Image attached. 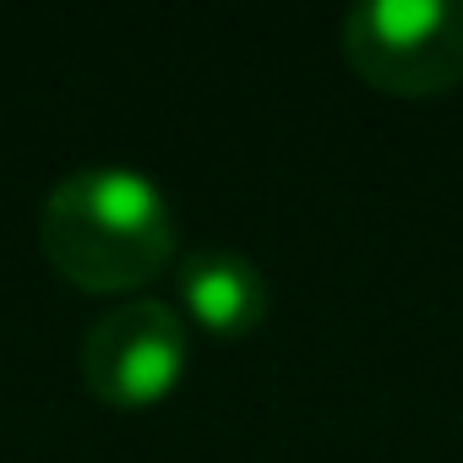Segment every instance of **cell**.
<instances>
[{"mask_svg": "<svg viewBox=\"0 0 463 463\" xmlns=\"http://www.w3.org/2000/svg\"><path fill=\"white\" fill-rule=\"evenodd\" d=\"M180 300L207 333H251L268 317V279L246 251L229 246H196L180 257Z\"/></svg>", "mask_w": 463, "mask_h": 463, "instance_id": "4", "label": "cell"}, {"mask_svg": "<svg viewBox=\"0 0 463 463\" xmlns=\"http://www.w3.org/2000/svg\"><path fill=\"white\" fill-rule=\"evenodd\" d=\"M191 365V338L175 306L153 295H126L99 311L82 338V376L104 403L142 409L180 387Z\"/></svg>", "mask_w": 463, "mask_h": 463, "instance_id": "3", "label": "cell"}, {"mask_svg": "<svg viewBox=\"0 0 463 463\" xmlns=\"http://www.w3.org/2000/svg\"><path fill=\"white\" fill-rule=\"evenodd\" d=\"M344 50L387 93H441L463 77V0H360Z\"/></svg>", "mask_w": 463, "mask_h": 463, "instance_id": "2", "label": "cell"}, {"mask_svg": "<svg viewBox=\"0 0 463 463\" xmlns=\"http://www.w3.org/2000/svg\"><path fill=\"white\" fill-rule=\"evenodd\" d=\"M39 241L71 284L131 289L175 257V213L137 164H82L50 191Z\"/></svg>", "mask_w": 463, "mask_h": 463, "instance_id": "1", "label": "cell"}]
</instances>
